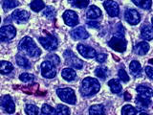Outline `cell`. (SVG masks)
Here are the masks:
<instances>
[{
  "label": "cell",
  "instance_id": "6da1fadb",
  "mask_svg": "<svg viewBox=\"0 0 153 115\" xmlns=\"http://www.w3.org/2000/svg\"><path fill=\"white\" fill-rule=\"evenodd\" d=\"M19 50L31 58H36L41 55V50L38 48L36 43L30 37H25L19 42Z\"/></svg>",
  "mask_w": 153,
  "mask_h": 115
},
{
  "label": "cell",
  "instance_id": "7a4b0ae2",
  "mask_svg": "<svg viewBox=\"0 0 153 115\" xmlns=\"http://www.w3.org/2000/svg\"><path fill=\"white\" fill-rule=\"evenodd\" d=\"M100 89V84L99 81L94 78L87 77L83 79L82 84H81V94L86 97H90L95 94H97Z\"/></svg>",
  "mask_w": 153,
  "mask_h": 115
},
{
  "label": "cell",
  "instance_id": "3957f363",
  "mask_svg": "<svg viewBox=\"0 0 153 115\" xmlns=\"http://www.w3.org/2000/svg\"><path fill=\"white\" fill-rule=\"evenodd\" d=\"M56 94L59 96V98L61 101H63L64 103L70 104V105H75L76 102L75 91L72 88H68V87L59 88L56 90Z\"/></svg>",
  "mask_w": 153,
  "mask_h": 115
},
{
  "label": "cell",
  "instance_id": "277c9868",
  "mask_svg": "<svg viewBox=\"0 0 153 115\" xmlns=\"http://www.w3.org/2000/svg\"><path fill=\"white\" fill-rule=\"evenodd\" d=\"M65 63L76 69H81L83 67V61L79 60L71 50H66L63 54Z\"/></svg>",
  "mask_w": 153,
  "mask_h": 115
},
{
  "label": "cell",
  "instance_id": "5b68a950",
  "mask_svg": "<svg viewBox=\"0 0 153 115\" xmlns=\"http://www.w3.org/2000/svg\"><path fill=\"white\" fill-rule=\"evenodd\" d=\"M38 41L48 51H54L59 46V41H57L56 37L50 34H48L46 37H40L38 38Z\"/></svg>",
  "mask_w": 153,
  "mask_h": 115
},
{
  "label": "cell",
  "instance_id": "8992f818",
  "mask_svg": "<svg viewBox=\"0 0 153 115\" xmlns=\"http://www.w3.org/2000/svg\"><path fill=\"white\" fill-rule=\"evenodd\" d=\"M0 107L4 111L10 114L16 111V104H14L13 98L10 95H4L0 97Z\"/></svg>",
  "mask_w": 153,
  "mask_h": 115
},
{
  "label": "cell",
  "instance_id": "52a82bcc",
  "mask_svg": "<svg viewBox=\"0 0 153 115\" xmlns=\"http://www.w3.org/2000/svg\"><path fill=\"white\" fill-rule=\"evenodd\" d=\"M41 75L46 79H53L56 75V69L55 65L49 60H45L41 63Z\"/></svg>",
  "mask_w": 153,
  "mask_h": 115
},
{
  "label": "cell",
  "instance_id": "ba28073f",
  "mask_svg": "<svg viewBox=\"0 0 153 115\" xmlns=\"http://www.w3.org/2000/svg\"><path fill=\"white\" fill-rule=\"evenodd\" d=\"M16 35V30L13 25H6L0 28V40L9 41L12 40Z\"/></svg>",
  "mask_w": 153,
  "mask_h": 115
},
{
  "label": "cell",
  "instance_id": "9c48e42d",
  "mask_svg": "<svg viewBox=\"0 0 153 115\" xmlns=\"http://www.w3.org/2000/svg\"><path fill=\"white\" fill-rule=\"evenodd\" d=\"M108 45L111 47L113 50L123 53L126 50L127 41L124 40V38H119L116 37H113L111 40H109Z\"/></svg>",
  "mask_w": 153,
  "mask_h": 115
},
{
  "label": "cell",
  "instance_id": "30bf717a",
  "mask_svg": "<svg viewBox=\"0 0 153 115\" xmlns=\"http://www.w3.org/2000/svg\"><path fill=\"white\" fill-rule=\"evenodd\" d=\"M12 18L14 22L18 24H24L30 18V13L25 10H14L12 13Z\"/></svg>",
  "mask_w": 153,
  "mask_h": 115
},
{
  "label": "cell",
  "instance_id": "8fae6325",
  "mask_svg": "<svg viewBox=\"0 0 153 115\" xmlns=\"http://www.w3.org/2000/svg\"><path fill=\"white\" fill-rule=\"evenodd\" d=\"M63 20L66 25L70 27L76 26L79 24V16L76 12L71 11V10H67L63 13Z\"/></svg>",
  "mask_w": 153,
  "mask_h": 115
},
{
  "label": "cell",
  "instance_id": "7c38bea8",
  "mask_svg": "<svg viewBox=\"0 0 153 115\" xmlns=\"http://www.w3.org/2000/svg\"><path fill=\"white\" fill-rule=\"evenodd\" d=\"M124 18L128 24L130 25H137L141 20V16L136 10L134 9H128L124 13Z\"/></svg>",
  "mask_w": 153,
  "mask_h": 115
},
{
  "label": "cell",
  "instance_id": "4fadbf2b",
  "mask_svg": "<svg viewBox=\"0 0 153 115\" xmlns=\"http://www.w3.org/2000/svg\"><path fill=\"white\" fill-rule=\"evenodd\" d=\"M103 7L106 10L107 13L110 16L112 17H116L119 16L120 13V7L116 1L114 0H107V1L103 2Z\"/></svg>",
  "mask_w": 153,
  "mask_h": 115
},
{
  "label": "cell",
  "instance_id": "5bb4252c",
  "mask_svg": "<svg viewBox=\"0 0 153 115\" xmlns=\"http://www.w3.org/2000/svg\"><path fill=\"white\" fill-rule=\"evenodd\" d=\"M71 37L76 40H86L89 37V33L86 31V29L82 26L76 27L71 31L70 33Z\"/></svg>",
  "mask_w": 153,
  "mask_h": 115
},
{
  "label": "cell",
  "instance_id": "9a60e30c",
  "mask_svg": "<svg viewBox=\"0 0 153 115\" xmlns=\"http://www.w3.org/2000/svg\"><path fill=\"white\" fill-rule=\"evenodd\" d=\"M78 51L81 56L86 58V59H93V58H96V56H97L96 55V50L94 48L83 44L78 45Z\"/></svg>",
  "mask_w": 153,
  "mask_h": 115
},
{
  "label": "cell",
  "instance_id": "2e32d148",
  "mask_svg": "<svg viewBox=\"0 0 153 115\" xmlns=\"http://www.w3.org/2000/svg\"><path fill=\"white\" fill-rule=\"evenodd\" d=\"M136 90H137L138 94L140 96H142V97L150 99L153 96V90H152V88L150 87V86L147 85V84H139L137 86Z\"/></svg>",
  "mask_w": 153,
  "mask_h": 115
},
{
  "label": "cell",
  "instance_id": "e0dca14e",
  "mask_svg": "<svg viewBox=\"0 0 153 115\" xmlns=\"http://www.w3.org/2000/svg\"><path fill=\"white\" fill-rule=\"evenodd\" d=\"M141 37L145 40H153V27L148 24H145L141 29Z\"/></svg>",
  "mask_w": 153,
  "mask_h": 115
},
{
  "label": "cell",
  "instance_id": "ac0fdd59",
  "mask_svg": "<svg viewBox=\"0 0 153 115\" xmlns=\"http://www.w3.org/2000/svg\"><path fill=\"white\" fill-rule=\"evenodd\" d=\"M148 50H149V44L146 41L139 42L134 46V52H135L137 55H140V56L146 55L148 52Z\"/></svg>",
  "mask_w": 153,
  "mask_h": 115
},
{
  "label": "cell",
  "instance_id": "d6986e66",
  "mask_svg": "<svg viewBox=\"0 0 153 115\" xmlns=\"http://www.w3.org/2000/svg\"><path fill=\"white\" fill-rule=\"evenodd\" d=\"M61 76L64 80H66L67 81H72L76 79V71L73 68H70V67H67V68L62 69L61 71Z\"/></svg>",
  "mask_w": 153,
  "mask_h": 115
},
{
  "label": "cell",
  "instance_id": "ffe728a7",
  "mask_svg": "<svg viewBox=\"0 0 153 115\" xmlns=\"http://www.w3.org/2000/svg\"><path fill=\"white\" fill-rule=\"evenodd\" d=\"M150 103H151L150 99L142 97V96H140V95L137 96V98H136V105L138 107V109H140V110L146 109L148 107H149Z\"/></svg>",
  "mask_w": 153,
  "mask_h": 115
},
{
  "label": "cell",
  "instance_id": "44dd1931",
  "mask_svg": "<svg viewBox=\"0 0 153 115\" xmlns=\"http://www.w3.org/2000/svg\"><path fill=\"white\" fill-rule=\"evenodd\" d=\"M86 16L89 19H96V18H99L100 16H102V11H100V9L98 8L97 6H95V5H92V6H90L87 13H86Z\"/></svg>",
  "mask_w": 153,
  "mask_h": 115
},
{
  "label": "cell",
  "instance_id": "7402d4cb",
  "mask_svg": "<svg viewBox=\"0 0 153 115\" xmlns=\"http://www.w3.org/2000/svg\"><path fill=\"white\" fill-rule=\"evenodd\" d=\"M129 70H130L131 74L135 77H140L142 74V66L140 62L137 60H132L129 65Z\"/></svg>",
  "mask_w": 153,
  "mask_h": 115
},
{
  "label": "cell",
  "instance_id": "603a6c76",
  "mask_svg": "<svg viewBox=\"0 0 153 115\" xmlns=\"http://www.w3.org/2000/svg\"><path fill=\"white\" fill-rule=\"evenodd\" d=\"M108 85L110 89L113 93L115 94H119L122 92V84L120 83V81H118L117 79H112L108 81Z\"/></svg>",
  "mask_w": 153,
  "mask_h": 115
},
{
  "label": "cell",
  "instance_id": "cb8c5ba5",
  "mask_svg": "<svg viewBox=\"0 0 153 115\" xmlns=\"http://www.w3.org/2000/svg\"><path fill=\"white\" fill-rule=\"evenodd\" d=\"M13 70V65L11 62L6 61V60H1L0 61V73L3 75H6L11 73Z\"/></svg>",
  "mask_w": 153,
  "mask_h": 115
},
{
  "label": "cell",
  "instance_id": "d4e9b609",
  "mask_svg": "<svg viewBox=\"0 0 153 115\" xmlns=\"http://www.w3.org/2000/svg\"><path fill=\"white\" fill-rule=\"evenodd\" d=\"M89 115H105L102 105H94L89 108Z\"/></svg>",
  "mask_w": 153,
  "mask_h": 115
},
{
  "label": "cell",
  "instance_id": "484cf974",
  "mask_svg": "<svg viewBox=\"0 0 153 115\" xmlns=\"http://www.w3.org/2000/svg\"><path fill=\"white\" fill-rule=\"evenodd\" d=\"M19 5V2L17 0H3L2 7L5 12H8L10 10L14 9Z\"/></svg>",
  "mask_w": 153,
  "mask_h": 115
},
{
  "label": "cell",
  "instance_id": "4316f807",
  "mask_svg": "<svg viewBox=\"0 0 153 115\" xmlns=\"http://www.w3.org/2000/svg\"><path fill=\"white\" fill-rule=\"evenodd\" d=\"M16 62H17V64L19 66L23 67V68H25V69H29L31 67V64H30V61H29V60L24 56L20 55V54L16 55Z\"/></svg>",
  "mask_w": 153,
  "mask_h": 115
},
{
  "label": "cell",
  "instance_id": "83f0119b",
  "mask_svg": "<svg viewBox=\"0 0 153 115\" xmlns=\"http://www.w3.org/2000/svg\"><path fill=\"white\" fill-rule=\"evenodd\" d=\"M95 75L97 76L99 79L104 80L108 76V69H107V67L103 66V65H100V66L97 67L96 70H95Z\"/></svg>",
  "mask_w": 153,
  "mask_h": 115
},
{
  "label": "cell",
  "instance_id": "f1b7e54d",
  "mask_svg": "<svg viewBox=\"0 0 153 115\" xmlns=\"http://www.w3.org/2000/svg\"><path fill=\"white\" fill-rule=\"evenodd\" d=\"M132 2L139 8L143 10H149L152 6L151 0H132Z\"/></svg>",
  "mask_w": 153,
  "mask_h": 115
},
{
  "label": "cell",
  "instance_id": "f546056e",
  "mask_svg": "<svg viewBox=\"0 0 153 115\" xmlns=\"http://www.w3.org/2000/svg\"><path fill=\"white\" fill-rule=\"evenodd\" d=\"M30 8L33 12H40L41 10L45 9V4L42 0H33L30 4Z\"/></svg>",
  "mask_w": 153,
  "mask_h": 115
},
{
  "label": "cell",
  "instance_id": "4dcf8cb0",
  "mask_svg": "<svg viewBox=\"0 0 153 115\" xmlns=\"http://www.w3.org/2000/svg\"><path fill=\"white\" fill-rule=\"evenodd\" d=\"M68 2L73 7L79 8V9H83L88 6L89 0H68Z\"/></svg>",
  "mask_w": 153,
  "mask_h": 115
},
{
  "label": "cell",
  "instance_id": "1f68e13d",
  "mask_svg": "<svg viewBox=\"0 0 153 115\" xmlns=\"http://www.w3.org/2000/svg\"><path fill=\"white\" fill-rule=\"evenodd\" d=\"M56 115H70V109L64 105H57L56 108Z\"/></svg>",
  "mask_w": 153,
  "mask_h": 115
},
{
  "label": "cell",
  "instance_id": "d6a6232c",
  "mask_svg": "<svg viewBox=\"0 0 153 115\" xmlns=\"http://www.w3.org/2000/svg\"><path fill=\"white\" fill-rule=\"evenodd\" d=\"M137 110L136 108L130 105H126L122 108V115H136Z\"/></svg>",
  "mask_w": 153,
  "mask_h": 115
},
{
  "label": "cell",
  "instance_id": "836d02e7",
  "mask_svg": "<svg viewBox=\"0 0 153 115\" xmlns=\"http://www.w3.org/2000/svg\"><path fill=\"white\" fill-rule=\"evenodd\" d=\"M25 111L27 115H39V108L35 105H27Z\"/></svg>",
  "mask_w": 153,
  "mask_h": 115
},
{
  "label": "cell",
  "instance_id": "e575fe53",
  "mask_svg": "<svg viewBox=\"0 0 153 115\" xmlns=\"http://www.w3.org/2000/svg\"><path fill=\"white\" fill-rule=\"evenodd\" d=\"M43 16H46L47 18H49V19L55 18V16H56V10H55V8L52 7V6H47L44 9V12H43Z\"/></svg>",
  "mask_w": 153,
  "mask_h": 115
},
{
  "label": "cell",
  "instance_id": "d590c367",
  "mask_svg": "<svg viewBox=\"0 0 153 115\" xmlns=\"http://www.w3.org/2000/svg\"><path fill=\"white\" fill-rule=\"evenodd\" d=\"M41 114L42 115H55L56 109L53 108L51 105L44 104L41 108Z\"/></svg>",
  "mask_w": 153,
  "mask_h": 115
},
{
  "label": "cell",
  "instance_id": "8d00e7d4",
  "mask_svg": "<svg viewBox=\"0 0 153 115\" xmlns=\"http://www.w3.org/2000/svg\"><path fill=\"white\" fill-rule=\"evenodd\" d=\"M19 80L23 83H31L33 80H35V76L30 73H22L19 76Z\"/></svg>",
  "mask_w": 153,
  "mask_h": 115
},
{
  "label": "cell",
  "instance_id": "74e56055",
  "mask_svg": "<svg viewBox=\"0 0 153 115\" xmlns=\"http://www.w3.org/2000/svg\"><path fill=\"white\" fill-rule=\"evenodd\" d=\"M114 37H119V38H124V29H123V26H122L121 23L118 24L117 30H116V32H115Z\"/></svg>",
  "mask_w": 153,
  "mask_h": 115
},
{
  "label": "cell",
  "instance_id": "f35d334b",
  "mask_svg": "<svg viewBox=\"0 0 153 115\" xmlns=\"http://www.w3.org/2000/svg\"><path fill=\"white\" fill-rule=\"evenodd\" d=\"M119 78L121 79V81H123V83H127L129 81V76L123 68H121L119 70Z\"/></svg>",
  "mask_w": 153,
  "mask_h": 115
},
{
  "label": "cell",
  "instance_id": "ab89813d",
  "mask_svg": "<svg viewBox=\"0 0 153 115\" xmlns=\"http://www.w3.org/2000/svg\"><path fill=\"white\" fill-rule=\"evenodd\" d=\"M47 58H48V60L51 61L54 65H59V64L60 59L59 58V56H56L55 54H52V55H49Z\"/></svg>",
  "mask_w": 153,
  "mask_h": 115
},
{
  "label": "cell",
  "instance_id": "60d3db41",
  "mask_svg": "<svg viewBox=\"0 0 153 115\" xmlns=\"http://www.w3.org/2000/svg\"><path fill=\"white\" fill-rule=\"evenodd\" d=\"M106 59H107V55L103 54V53L96 56V60H97V61L100 62V63H102V62H104L105 60H106Z\"/></svg>",
  "mask_w": 153,
  "mask_h": 115
},
{
  "label": "cell",
  "instance_id": "b9f144b4",
  "mask_svg": "<svg viewBox=\"0 0 153 115\" xmlns=\"http://www.w3.org/2000/svg\"><path fill=\"white\" fill-rule=\"evenodd\" d=\"M146 75L149 77L150 79H152L153 80V67H150V66H146Z\"/></svg>",
  "mask_w": 153,
  "mask_h": 115
},
{
  "label": "cell",
  "instance_id": "7bdbcfd3",
  "mask_svg": "<svg viewBox=\"0 0 153 115\" xmlns=\"http://www.w3.org/2000/svg\"><path fill=\"white\" fill-rule=\"evenodd\" d=\"M87 25H88L89 27H91V28H99V27H100V23H99L98 21H94V20H92V21H88V22H87Z\"/></svg>",
  "mask_w": 153,
  "mask_h": 115
},
{
  "label": "cell",
  "instance_id": "ee69618b",
  "mask_svg": "<svg viewBox=\"0 0 153 115\" xmlns=\"http://www.w3.org/2000/svg\"><path fill=\"white\" fill-rule=\"evenodd\" d=\"M124 100L126 101H130L131 100V95L128 92H124Z\"/></svg>",
  "mask_w": 153,
  "mask_h": 115
},
{
  "label": "cell",
  "instance_id": "f6af8a7d",
  "mask_svg": "<svg viewBox=\"0 0 153 115\" xmlns=\"http://www.w3.org/2000/svg\"><path fill=\"white\" fill-rule=\"evenodd\" d=\"M148 62H149L150 64H153V59H150L149 60H148Z\"/></svg>",
  "mask_w": 153,
  "mask_h": 115
},
{
  "label": "cell",
  "instance_id": "bcb514c9",
  "mask_svg": "<svg viewBox=\"0 0 153 115\" xmlns=\"http://www.w3.org/2000/svg\"><path fill=\"white\" fill-rule=\"evenodd\" d=\"M140 115H149V114H146V113H145V112H142Z\"/></svg>",
  "mask_w": 153,
  "mask_h": 115
},
{
  "label": "cell",
  "instance_id": "7dc6e473",
  "mask_svg": "<svg viewBox=\"0 0 153 115\" xmlns=\"http://www.w3.org/2000/svg\"><path fill=\"white\" fill-rule=\"evenodd\" d=\"M151 23H152V25H153V17L151 18Z\"/></svg>",
  "mask_w": 153,
  "mask_h": 115
},
{
  "label": "cell",
  "instance_id": "c3c4849f",
  "mask_svg": "<svg viewBox=\"0 0 153 115\" xmlns=\"http://www.w3.org/2000/svg\"><path fill=\"white\" fill-rule=\"evenodd\" d=\"M0 22H1V17H0Z\"/></svg>",
  "mask_w": 153,
  "mask_h": 115
}]
</instances>
